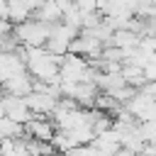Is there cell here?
<instances>
[{
  "label": "cell",
  "instance_id": "obj_1",
  "mask_svg": "<svg viewBox=\"0 0 156 156\" xmlns=\"http://www.w3.org/2000/svg\"><path fill=\"white\" fill-rule=\"evenodd\" d=\"M12 34H15V39L22 49H41L46 44L49 34H51V27L37 22V20H27L22 24H15Z\"/></svg>",
  "mask_w": 156,
  "mask_h": 156
},
{
  "label": "cell",
  "instance_id": "obj_2",
  "mask_svg": "<svg viewBox=\"0 0 156 156\" xmlns=\"http://www.w3.org/2000/svg\"><path fill=\"white\" fill-rule=\"evenodd\" d=\"M58 80L61 83H90L93 80V68L85 58L66 54L58 61Z\"/></svg>",
  "mask_w": 156,
  "mask_h": 156
},
{
  "label": "cell",
  "instance_id": "obj_3",
  "mask_svg": "<svg viewBox=\"0 0 156 156\" xmlns=\"http://www.w3.org/2000/svg\"><path fill=\"white\" fill-rule=\"evenodd\" d=\"M22 129H24V136L34 139V141H51L54 134H56V127L49 117H34V115Z\"/></svg>",
  "mask_w": 156,
  "mask_h": 156
},
{
  "label": "cell",
  "instance_id": "obj_4",
  "mask_svg": "<svg viewBox=\"0 0 156 156\" xmlns=\"http://www.w3.org/2000/svg\"><path fill=\"white\" fill-rule=\"evenodd\" d=\"M32 78L27 76V71L24 73H15V76H10L2 85H0V90H2V95H7V98H27L29 93H32Z\"/></svg>",
  "mask_w": 156,
  "mask_h": 156
},
{
  "label": "cell",
  "instance_id": "obj_5",
  "mask_svg": "<svg viewBox=\"0 0 156 156\" xmlns=\"http://www.w3.org/2000/svg\"><path fill=\"white\" fill-rule=\"evenodd\" d=\"M2 112H5V117L10 119V122H15V124H27L29 119H32V112L27 110V105H24V100L22 98H2Z\"/></svg>",
  "mask_w": 156,
  "mask_h": 156
},
{
  "label": "cell",
  "instance_id": "obj_6",
  "mask_svg": "<svg viewBox=\"0 0 156 156\" xmlns=\"http://www.w3.org/2000/svg\"><path fill=\"white\" fill-rule=\"evenodd\" d=\"M24 100V105H27V110L34 115V117H49L51 112H54V107H56V100L54 98H49V95H44V93H29L27 98H22Z\"/></svg>",
  "mask_w": 156,
  "mask_h": 156
},
{
  "label": "cell",
  "instance_id": "obj_7",
  "mask_svg": "<svg viewBox=\"0 0 156 156\" xmlns=\"http://www.w3.org/2000/svg\"><path fill=\"white\" fill-rule=\"evenodd\" d=\"M32 20H37V22H41V24L54 27V24H58V22H61V10H58V5H56V2H37L34 12H32Z\"/></svg>",
  "mask_w": 156,
  "mask_h": 156
},
{
  "label": "cell",
  "instance_id": "obj_8",
  "mask_svg": "<svg viewBox=\"0 0 156 156\" xmlns=\"http://www.w3.org/2000/svg\"><path fill=\"white\" fill-rule=\"evenodd\" d=\"M37 2H7V22L15 27V24H22L27 20H32V12H34Z\"/></svg>",
  "mask_w": 156,
  "mask_h": 156
},
{
  "label": "cell",
  "instance_id": "obj_9",
  "mask_svg": "<svg viewBox=\"0 0 156 156\" xmlns=\"http://www.w3.org/2000/svg\"><path fill=\"white\" fill-rule=\"evenodd\" d=\"M136 44H139V37H136L132 29H115V32L110 34V41H107V46H115V49H119V51L136 49Z\"/></svg>",
  "mask_w": 156,
  "mask_h": 156
},
{
  "label": "cell",
  "instance_id": "obj_10",
  "mask_svg": "<svg viewBox=\"0 0 156 156\" xmlns=\"http://www.w3.org/2000/svg\"><path fill=\"white\" fill-rule=\"evenodd\" d=\"M2 117H5V112H2V105H0V119H2Z\"/></svg>",
  "mask_w": 156,
  "mask_h": 156
},
{
  "label": "cell",
  "instance_id": "obj_11",
  "mask_svg": "<svg viewBox=\"0 0 156 156\" xmlns=\"http://www.w3.org/2000/svg\"><path fill=\"white\" fill-rule=\"evenodd\" d=\"M2 98H5V95H2V90H0V102H2Z\"/></svg>",
  "mask_w": 156,
  "mask_h": 156
}]
</instances>
